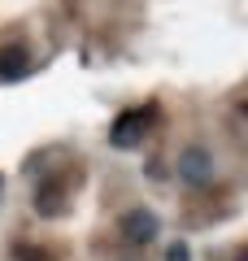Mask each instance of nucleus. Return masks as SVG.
Masks as SVG:
<instances>
[{
	"instance_id": "nucleus-4",
	"label": "nucleus",
	"mask_w": 248,
	"mask_h": 261,
	"mask_svg": "<svg viewBox=\"0 0 248 261\" xmlns=\"http://www.w3.org/2000/svg\"><path fill=\"white\" fill-rule=\"evenodd\" d=\"M179 178L192 183V187H205V183L213 178V152H205V148H183V152H179Z\"/></svg>"
},
{
	"instance_id": "nucleus-1",
	"label": "nucleus",
	"mask_w": 248,
	"mask_h": 261,
	"mask_svg": "<svg viewBox=\"0 0 248 261\" xmlns=\"http://www.w3.org/2000/svg\"><path fill=\"white\" fill-rule=\"evenodd\" d=\"M65 200H70V178H65V174H48V178H39L31 205H35L39 218H61L65 214Z\"/></svg>"
},
{
	"instance_id": "nucleus-3",
	"label": "nucleus",
	"mask_w": 248,
	"mask_h": 261,
	"mask_svg": "<svg viewBox=\"0 0 248 261\" xmlns=\"http://www.w3.org/2000/svg\"><path fill=\"white\" fill-rule=\"evenodd\" d=\"M122 235H127L131 244H153L157 235H161V218H157L153 209H127V214H122Z\"/></svg>"
},
{
	"instance_id": "nucleus-6",
	"label": "nucleus",
	"mask_w": 248,
	"mask_h": 261,
	"mask_svg": "<svg viewBox=\"0 0 248 261\" xmlns=\"http://www.w3.org/2000/svg\"><path fill=\"white\" fill-rule=\"evenodd\" d=\"M165 261H192V248H187V244H170Z\"/></svg>"
},
{
	"instance_id": "nucleus-2",
	"label": "nucleus",
	"mask_w": 248,
	"mask_h": 261,
	"mask_svg": "<svg viewBox=\"0 0 248 261\" xmlns=\"http://www.w3.org/2000/svg\"><path fill=\"white\" fill-rule=\"evenodd\" d=\"M148 118H153L148 109H127V113H118V122L109 126V144H113V148H139L144 135H148Z\"/></svg>"
},
{
	"instance_id": "nucleus-5",
	"label": "nucleus",
	"mask_w": 248,
	"mask_h": 261,
	"mask_svg": "<svg viewBox=\"0 0 248 261\" xmlns=\"http://www.w3.org/2000/svg\"><path fill=\"white\" fill-rule=\"evenodd\" d=\"M31 74V53L22 44H13V48H0V79L5 83H13V79H27Z\"/></svg>"
},
{
	"instance_id": "nucleus-7",
	"label": "nucleus",
	"mask_w": 248,
	"mask_h": 261,
	"mask_svg": "<svg viewBox=\"0 0 248 261\" xmlns=\"http://www.w3.org/2000/svg\"><path fill=\"white\" fill-rule=\"evenodd\" d=\"M18 257H22V261H48L44 252H31V248H18Z\"/></svg>"
}]
</instances>
